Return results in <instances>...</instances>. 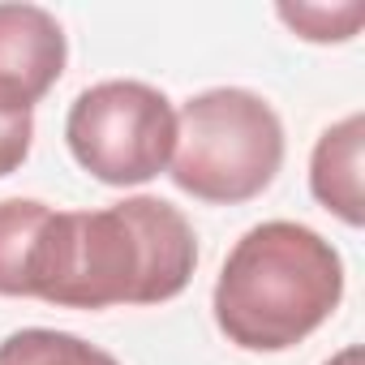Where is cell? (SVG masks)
<instances>
[{"label":"cell","mask_w":365,"mask_h":365,"mask_svg":"<svg viewBox=\"0 0 365 365\" xmlns=\"http://www.w3.org/2000/svg\"><path fill=\"white\" fill-rule=\"evenodd\" d=\"M194 267L190 220L138 194L103 211H52L31 258V297L61 309L163 305L190 288Z\"/></svg>","instance_id":"1"},{"label":"cell","mask_w":365,"mask_h":365,"mask_svg":"<svg viewBox=\"0 0 365 365\" xmlns=\"http://www.w3.org/2000/svg\"><path fill=\"white\" fill-rule=\"evenodd\" d=\"M344 297L339 250L305 224L250 228L215 279V327L245 352H284L309 339Z\"/></svg>","instance_id":"2"},{"label":"cell","mask_w":365,"mask_h":365,"mask_svg":"<svg viewBox=\"0 0 365 365\" xmlns=\"http://www.w3.org/2000/svg\"><path fill=\"white\" fill-rule=\"evenodd\" d=\"M172 180L198 202L237 207L271 190L284 168V125L275 108L241 86H215L176 112Z\"/></svg>","instance_id":"3"},{"label":"cell","mask_w":365,"mask_h":365,"mask_svg":"<svg viewBox=\"0 0 365 365\" xmlns=\"http://www.w3.org/2000/svg\"><path fill=\"white\" fill-rule=\"evenodd\" d=\"M65 142L73 159L103 185H146L172 163L176 108L146 82L112 78L73 99L65 116Z\"/></svg>","instance_id":"4"},{"label":"cell","mask_w":365,"mask_h":365,"mask_svg":"<svg viewBox=\"0 0 365 365\" xmlns=\"http://www.w3.org/2000/svg\"><path fill=\"white\" fill-rule=\"evenodd\" d=\"M69 39L61 22L39 5H0V103L35 112V103L61 82Z\"/></svg>","instance_id":"5"},{"label":"cell","mask_w":365,"mask_h":365,"mask_svg":"<svg viewBox=\"0 0 365 365\" xmlns=\"http://www.w3.org/2000/svg\"><path fill=\"white\" fill-rule=\"evenodd\" d=\"M361 150H365V116L352 112L331 125L309 159V190L314 198L339 215L348 228L365 224V190H361Z\"/></svg>","instance_id":"6"},{"label":"cell","mask_w":365,"mask_h":365,"mask_svg":"<svg viewBox=\"0 0 365 365\" xmlns=\"http://www.w3.org/2000/svg\"><path fill=\"white\" fill-rule=\"evenodd\" d=\"M52 207L39 198L0 202V297H31V258Z\"/></svg>","instance_id":"7"},{"label":"cell","mask_w":365,"mask_h":365,"mask_svg":"<svg viewBox=\"0 0 365 365\" xmlns=\"http://www.w3.org/2000/svg\"><path fill=\"white\" fill-rule=\"evenodd\" d=\"M0 365H120L112 352L86 344L82 335L52 331V327H26L0 339Z\"/></svg>","instance_id":"8"},{"label":"cell","mask_w":365,"mask_h":365,"mask_svg":"<svg viewBox=\"0 0 365 365\" xmlns=\"http://www.w3.org/2000/svg\"><path fill=\"white\" fill-rule=\"evenodd\" d=\"M275 14L309 43H348L365 22L361 0H344V5H279Z\"/></svg>","instance_id":"9"},{"label":"cell","mask_w":365,"mask_h":365,"mask_svg":"<svg viewBox=\"0 0 365 365\" xmlns=\"http://www.w3.org/2000/svg\"><path fill=\"white\" fill-rule=\"evenodd\" d=\"M31 138H35V112L0 103V176H9L26 163Z\"/></svg>","instance_id":"10"},{"label":"cell","mask_w":365,"mask_h":365,"mask_svg":"<svg viewBox=\"0 0 365 365\" xmlns=\"http://www.w3.org/2000/svg\"><path fill=\"white\" fill-rule=\"evenodd\" d=\"M327 365H361V348H344V352H335Z\"/></svg>","instance_id":"11"}]
</instances>
